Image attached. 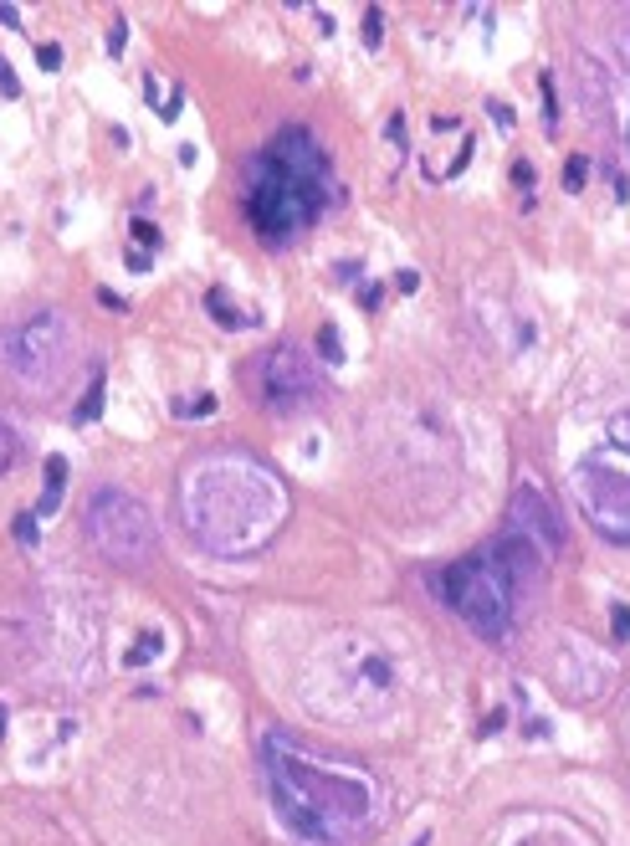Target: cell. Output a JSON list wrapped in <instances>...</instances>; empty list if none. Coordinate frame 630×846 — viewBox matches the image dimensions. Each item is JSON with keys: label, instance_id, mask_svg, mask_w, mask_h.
Segmentation results:
<instances>
[{"label": "cell", "instance_id": "6da1fadb", "mask_svg": "<svg viewBox=\"0 0 630 846\" xmlns=\"http://www.w3.org/2000/svg\"><path fill=\"white\" fill-rule=\"evenodd\" d=\"M287 482L272 462L246 447H210L190 456L180 472V518L221 559H246L266 549L287 523Z\"/></svg>", "mask_w": 630, "mask_h": 846}, {"label": "cell", "instance_id": "7a4b0ae2", "mask_svg": "<svg viewBox=\"0 0 630 846\" xmlns=\"http://www.w3.org/2000/svg\"><path fill=\"white\" fill-rule=\"evenodd\" d=\"M262 760L266 790H272V805L287 821V831H298L313 846H344L369 831L380 790L364 769H348L339 760H313L287 734H266Z\"/></svg>", "mask_w": 630, "mask_h": 846}, {"label": "cell", "instance_id": "3957f363", "mask_svg": "<svg viewBox=\"0 0 630 846\" xmlns=\"http://www.w3.org/2000/svg\"><path fill=\"white\" fill-rule=\"evenodd\" d=\"M333 169L328 154L307 128H282L266 149L246 160L241 175V210L266 247H282L298 231H307L333 201Z\"/></svg>", "mask_w": 630, "mask_h": 846}, {"label": "cell", "instance_id": "277c9868", "mask_svg": "<svg viewBox=\"0 0 630 846\" xmlns=\"http://www.w3.org/2000/svg\"><path fill=\"white\" fill-rule=\"evenodd\" d=\"M436 595L446 611L467 620L482 641H503L512 620V579L497 554H471L456 559L436 575Z\"/></svg>", "mask_w": 630, "mask_h": 846}, {"label": "cell", "instance_id": "5b68a950", "mask_svg": "<svg viewBox=\"0 0 630 846\" xmlns=\"http://www.w3.org/2000/svg\"><path fill=\"white\" fill-rule=\"evenodd\" d=\"M72 359V324L57 308L26 313L0 329V370L26 390H52Z\"/></svg>", "mask_w": 630, "mask_h": 846}, {"label": "cell", "instance_id": "8992f818", "mask_svg": "<svg viewBox=\"0 0 630 846\" xmlns=\"http://www.w3.org/2000/svg\"><path fill=\"white\" fill-rule=\"evenodd\" d=\"M82 529L93 538V549L113 564H143L160 549V529L128 488H98L82 508Z\"/></svg>", "mask_w": 630, "mask_h": 846}, {"label": "cell", "instance_id": "52a82bcc", "mask_svg": "<svg viewBox=\"0 0 630 846\" xmlns=\"http://www.w3.org/2000/svg\"><path fill=\"white\" fill-rule=\"evenodd\" d=\"M574 497L590 523L615 544H630V462L594 452L574 467Z\"/></svg>", "mask_w": 630, "mask_h": 846}, {"label": "cell", "instance_id": "ba28073f", "mask_svg": "<svg viewBox=\"0 0 630 846\" xmlns=\"http://www.w3.org/2000/svg\"><path fill=\"white\" fill-rule=\"evenodd\" d=\"M257 395H262L266 411H303L323 395V380H318V365L313 354H303L298 344H277L257 359Z\"/></svg>", "mask_w": 630, "mask_h": 846}, {"label": "cell", "instance_id": "9c48e42d", "mask_svg": "<svg viewBox=\"0 0 630 846\" xmlns=\"http://www.w3.org/2000/svg\"><path fill=\"white\" fill-rule=\"evenodd\" d=\"M512 513H518V529H523V538H538L544 544V554H559L564 549V529L553 523L549 503L533 493V488H518V497H512Z\"/></svg>", "mask_w": 630, "mask_h": 846}, {"label": "cell", "instance_id": "30bf717a", "mask_svg": "<svg viewBox=\"0 0 630 846\" xmlns=\"http://www.w3.org/2000/svg\"><path fill=\"white\" fill-rule=\"evenodd\" d=\"M61 482H67V456H46V493H41V503H37V518H46L57 508Z\"/></svg>", "mask_w": 630, "mask_h": 846}, {"label": "cell", "instance_id": "8fae6325", "mask_svg": "<svg viewBox=\"0 0 630 846\" xmlns=\"http://www.w3.org/2000/svg\"><path fill=\"white\" fill-rule=\"evenodd\" d=\"M205 303H210V313H216V324H221V329H246V324H251L246 313H236V308H231V303H225V292H221V288L210 292Z\"/></svg>", "mask_w": 630, "mask_h": 846}, {"label": "cell", "instance_id": "7c38bea8", "mask_svg": "<svg viewBox=\"0 0 630 846\" xmlns=\"http://www.w3.org/2000/svg\"><path fill=\"white\" fill-rule=\"evenodd\" d=\"M98 411H102V374H93V390L82 395V406L72 415H78V421H98Z\"/></svg>", "mask_w": 630, "mask_h": 846}, {"label": "cell", "instance_id": "4fadbf2b", "mask_svg": "<svg viewBox=\"0 0 630 846\" xmlns=\"http://www.w3.org/2000/svg\"><path fill=\"white\" fill-rule=\"evenodd\" d=\"M318 354H323L328 365H339V359H344V344H339V329H333V324L318 329Z\"/></svg>", "mask_w": 630, "mask_h": 846}, {"label": "cell", "instance_id": "5bb4252c", "mask_svg": "<svg viewBox=\"0 0 630 846\" xmlns=\"http://www.w3.org/2000/svg\"><path fill=\"white\" fill-rule=\"evenodd\" d=\"M160 646H164L160 637H139V646H134V652H128L123 661H128V667H143L149 657H160Z\"/></svg>", "mask_w": 630, "mask_h": 846}, {"label": "cell", "instance_id": "9a60e30c", "mask_svg": "<svg viewBox=\"0 0 630 846\" xmlns=\"http://www.w3.org/2000/svg\"><path fill=\"white\" fill-rule=\"evenodd\" d=\"M11 462H16V436H11L5 421H0V477L11 472Z\"/></svg>", "mask_w": 630, "mask_h": 846}, {"label": "cell", "instance_id": "2e32d148", "mask_svg": "<svg viewBox=\"0 0 630 846\" xmlns=\"http://www.w3.org/2000/svg\"><path fill=\"white\" fill-rule=\"evenodd\" d=\"M380 21H385V16H380V5H369V11H364V42L369 46H380V37H385V26H380Z\"/></svg>", "mask_w": 630, "mask_h": 846}, {"label": "cell", "instance_id": "e0dca14e", "mask_svg": "<svg viewBox=\"0 0 630 846\" xmlns=\"http://www.w3.org/2000/svg\"><path fill=\"white\" fill-rule=\"evenodd\" d=\"M128 231H134V242H139V247H160V226H154V221H143V216H139Z\"/></svg>", "mask_w": 630, "mask_h": 846}, {"label": "cell", "instance_id": "ac0fdd59", "mask_svg": "<svg viewBox=\"0 0 630 846\" xmlns=\"http://www.w3.org/2000/svg\"><path fill=\"white\" fill-rule=\"evenodd\" d=\"M610 436H615V447H620V452H630V411H620L610 421Z\"/></svg>", "mask_w": 630, "mask_h": 846}, {"label": "cell", "instance_id": "d6986e66", "mask_svg": "<svg viewBox=\"0 0 630 846\" xmlns=\"http://www.w3.org/2000/svg\"><path fill=\"white\" fill-rule=\"evenodd\" d=\"M175 411H180V415H210V411H216V395H200V400H180Z\"/></svg>", "mask_w": 630, "mask_h": 846}, {"label": "cell", "instance_id": "ffe728a7", "mask_svg": "<svg viewBox=\"0 0 630 846\" xmlns=\"http://www.w3.org/2000/svg\"><path fill=\"white\" fill-rule=\"evenodd\" d=\"M11 529H16L20 544H37V513H16V523H11Z\"/></svg>", "mask_w": 630, "mask_h": 846}, {"label": "cell", "instance_id": "44dd1931", "mask_svg": "<svg viewBox=\"0 0 630 846\" xmlns=\"http://www.w3.org/2000/svg\"><path fill=\"white\" fill-rule=\"evenodd\" d=\"M37 62L46 67V72H57V67H61V46H57V42H46V46H37Z\"/></svg>", "mask_w": 630, "mask_h": 846}, {"label": "cell", "instance_id": "7402d4cb", "mask_svg": "<svg viewBox=\"0 0 630 846\" xmlns=\"http://www.w3.org/2000/svg\"><path fill=\"white\" fill-rule=\"evenodd\" d=\"M579 185H585V160L574 154V160H569V169H564V190H579Z\"/></svg>", "mask_w": 630, "mask_h": 846}, {"label": "cell", "instance_id": "603a6c76", "mask_svg": "<svg viewBox=\"0 0 630 846\" xmlns=\"http://www.w3.org/2000/svg\"><path fill=\"white\" fill-rule=\"evenodd\" d=\"M0 93H5V98H16V93H20L16 72H11V62H5V57H0Z\"/></svg>", "mask_w": 630, "mask_h": 846}, {"label": "cell", "instance_id": "cb8c5ba5", "mask_svg": "<svg viewBox=\"0 0 630 846\" xmlns=\"http://www.w3.org/2000/svg\"><path fill=\"white\" fill-rule=\"evenodd\" d=\"M615 641H630V611L615 605Z\"/></svg>", "mask_w": 630, "mask_h": 846}, {"label": "cell", "instance_id": "d4e9b609", "mask_svg": "<svg viewBox=\"0 0 630 846\" xmlns=\"http://www.w3.org/2000/svg\"><path fill=\"white\" fill-rule=\"evenodd\" d=\"M123 26H128V21H113V37H108V52H113V57H119L123 42H128V31H123Z\"/></svg>", "mask_w": 630, "mask_h": 846}, {"label": "cell", "instance_id": "484cf974", "mask_svg": "<svg viewBox=\"0 0 630 846\" xmlns=\"http://www.w3.org/2000/svg\"><path fill=\"white\" fill-rule=\"evenodd\" d=\"M98 303H102V308H113V313H123V308H128V303H123L119 292H108V288H98Z\"/></svg>", "mask_w": 630, "mask_h": 846}, {"label": "cell", "instance_id": "4316f807", "mask_svg": "<svg viewBox=\"0 0 630 846\" xmlns=\"http://www.w3.org/2000/svg\"><path fill=\"white\" fill-rule=\"evenodd\" d=\"M512 185L528 190V185H533V165H512Z\"/></svg>", "mask_w": 630, "mask_h": 846}, {"label": "cell", "instance_id": "83f0119b", "mask_svg": "<svg viewBox=\"0 0 630 846\" xmlns=\"http://www.w3.org/2000/svg\"><path fill=\"white\" fill-rule=\"evenodd\" d=\"M20 21V11H16V5H0V26H16Z\"/></svg>", "mask_w": 630, "mask_h": 846}, {"label": "cell", "instance_id": "f1b7e54d", "mask_svg": "<svg viewBox=\"0 0 630 846\" xmlns=\"http://www.w3.org/2000/svg\"><path fill=\"white\" fill-rule=\"evenodd\" d=\"M0 739H5V708H0Z\"/></svg>", "mask_w": 630, "mask_h": 846}]
</instances>
